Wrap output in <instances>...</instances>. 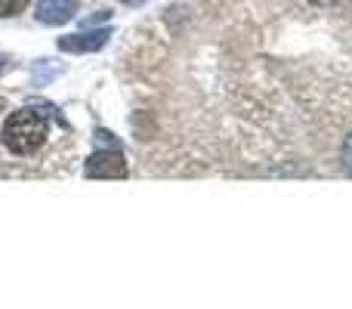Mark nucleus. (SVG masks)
<instances>
[{
    "label": "nucleus",
    "mask_w": 352,
    "mask_h": 309,
    "mask_svg": "<svg viewBox=\"0 0 352 309\" xmlns=\"http://www.w3.org/2000/svg\"><path fill=\"white\" fill-rule=\"evenodd\" d=\"M47 134H50L47 115L41 109H34V105H28V109H19L6 118L0 140L12 155H34L47 142Z\"/></svg>",
    "instance_id": "1"
},
{
    "label": "nucleus",
    "mask_w": 352,
    "mask_h": 309,
    "mask_svg": "<svg viewBox=\"0 0 352 309\" xmlns=\"http://www.w3.org/2000/svg\"><path fill=\"white\" fill-rule=\"evenodd\" d=\"M84 173L90 180H121V176H127V158L121 149H96L87 158Z\"/></svg>",
    "instance_id": "2"
},
{
    "label": "nucleus",
    "mask_w": 352,
    "mask_h": 309,
    "mask_svg": "<svg viewBox=\"0 0 352 309\" xmlns=\"http://www.w3.org/2000/svg\"><path fill=\"white\" fill-rule=\"evenodd\" d=\"M111 31L109 28H87L78 31V34H65L59 37V50L62 53H96L109 43Z\"/></svg>",
    "instance_id": "3"
},
{
    "label": "nucleus",
    "mask_w": 352,
    "mask_h": 309,
    "mask_svg": "<svg viewBox=\"0 0 352 309\" xmlns=\"http://www.w3.org/2000/svg\"><path fill=\"white\" fill-rule=\"evenodd\" d=\"M78 12V0H37L34 19L43 25H65Z\"/></svg>",
    "instance_id": "4"
},
{
    "label": "nucleus",
    "mask_w": 352,
    "mask_h": 309,
    "mask_svg": "<svg viewBox=\"0 0 352 309\" xmlns=\"http://www.w3.org/2000/svg\"><path fill=\"white\" fill-rule=\"evenodd\" d=\"M28 3H31V0H0V19L19 16V12H22Z\"/></svg>",
    "instance_id": "5"
},
{
    "label": "nucleus",
    "mask_w": 352,
    "mask_h": 309,
    "mask_svg": "<svg viewBox=\"0 0 352 309\" xmlns=\"http://www.w3.org/2000/svg\"><path fill=\"white\" fill-rule=\"evenodd\" d=\"M96 142H99V149H121V146H118V140L109 134V130H96Z\"/></svg>",
    "instance_id": "6"
},
{
    "label": "nucleus",
    "mask_w": 352,
    "mask_h": 309,
    "mask_svg": "<svg viewBox=\"0 0 352 309\" xmlns=\"http://www.w3.org/2000/svg\"><path fill=\"white\" fill-rule=\"evenodd\" d=\"M340 158H343V167L352 173V134L346 136V142H343V152H340Z\"/></svg>",
    "instance_id": "7"
},
{
    "label": "nucleus",
    "mask_w": 352,
    "mask_h": 309,
    "mask_svg": "<svg viewBox=\"0 0 352 309\" xmlns=\"http://www.w3.org/2000/svg\"><path fill=\"white\" fill-rule=\"evenodd\" d=\"M12 65V62H10V56H0V78H3V72H6V68H10Z\"/></svg>",
    "instance_id": "8"
},
{
    "label": "nucleus",
    "mask_w": 352,
    "mask_h": 309,
    "mask_svg": "<svg viewBox=\"0 0 352 309\" xmlns=\"http://www.w3.org/2000/svg\"><path fill=\"white\" fill-rule=\"evenodd\" d=\"M127 6H140V3H146V0H124Z\"/></svg>",
    "instance_id": "9"
},
{
    "label": "nucleus",
    "mask_w": 352,
    "mask_h": 309,
    "mask_svg": "<svg viewBox=\"0 0 352 309\" xmlns=\"http://www.w3.org/2000/svg\"><path fill=\"white\" fill-rule=\"evenodd\" d=\"M312 3H328V0H312Z\"/></svg>",
    "instance_id": "10"
},
{
    "label": "nucleus",
    "mask_w": 352,
    "mask_h": 309,
    "mask_svg": "<svg viewBox=\"0 0 352 309\" xmlns=\"http://www.w3.org/2000/svg\"><path fill=\"white\" fill-rule=\"evenodd\" d=\"M0 111H3V103H0Z\"/></svg>",
    "instance_id": "11"
}]
</instances>
